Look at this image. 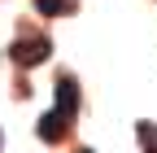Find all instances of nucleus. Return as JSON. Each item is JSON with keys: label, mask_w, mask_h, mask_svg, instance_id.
Wrapping results in <instances>:
<instances>
[{"label": "nucleus", "mask_w": 157, "mask_h": 153, "mask_svg": "<svg viewBox=\"0 0 157 153\" xmlns=\"http://www.w3.org/2000/svg\"><path fill=\"white\" fill-rule=\"evenodd\" d=\"M35 9H39V13H48V18H57V13H70V9H74V0H35Z\"/></svg>", "instance_id": "nucleus-2"}, {"label": "nucleus", "mask_w": 157, "mask_h": 153, "mask_svg": "<svg viewBox=\"0 0 157 153\" xmlns=\"http://www.w3.org/2000/svg\"><path fill=\"white\" fill-rule=\"evenodd\" d=\"M44 53H48V44H44V40H22V44L13 48V57H17L22 66H35V61H39Z\"/></svg>", "instance_id": "nucleus-1"}]
</instances>
